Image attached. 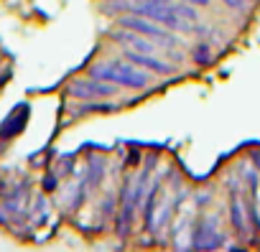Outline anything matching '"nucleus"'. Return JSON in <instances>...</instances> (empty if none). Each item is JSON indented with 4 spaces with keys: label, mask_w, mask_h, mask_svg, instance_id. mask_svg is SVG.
Returning <instances> with one entry per match:
<instances>
[{
    "label": "nucleus",
    "mask_w": 260,
    "mask_h": 252,
    "mask_svg": "<svg viewBox=\"0 0 260 252\" xmlns=\"http://www.w3.org/2000/svg\"><path fill=\"white\" fill-rule=\"evenodd\" d=\"M89 77L125 87V89H146L151 84V71L130 64L127 59H115V61H102V64H92L89 66Z\"/></svg>",
    "instance_id": "f257e3e1"
},
{
    "label": "nucleus",
    "mask_w": 260,
    "mask_h": 252,
    "mask_svg": "<svg viewBox=\"0 0 260 252\" xmlns=\"http://www.w3.org/2000/svg\"><path fill=\"white\" fill-rule=\"evenodd\" d=\"M122 8H125V13H136V16H143V18H151V21H156V23H161V26H166L169 31H186L189 28V23H184L181 18H179V13H176V6L171 3H148V0H125L122 3Z\"/></svg>",
    "instance_id": "f03ea898"
},
{
    "label": "nucleus",
    "mask_w": 260,
    "mask_h": 252,
    "mask_svg": "<svg viewBox=\"0 0 260 252\" xmlns=\"http://www.w3.org/2000/svg\"><path fill=\"white\" fill-rule=\"evenodd\" d=\"M117 26L130 28V31H136V33H141V36H146V39H153V41H158L161 46H164V44H166V46H176V44H179L176 36H174V31H169L166 26H161V23H156V21H151V18L136 16V13L120 16V18H117Z\"/></svg>",
    "instance_id": "7ed1b4c3"
},
{
    "label": "nucleus",
    "mask_w": 260,
    "mask_h": 252,
    "mask_svg": "<svg viewBox=\"0 0 260 252\" xmlns=\"http://www.w3.org/2000/svg\"><path fill=\"white\" fill-rule=\"evenodd\" d=\"M115 92H117V84H110V82H102V79H94V77L74 79L69 84V94L82 99V102L102 99V97H115Z\"/></svg>",
    "instance_id": "20e7f679"
},
{
    "label": "nucleus",
    "mask_w": 260,
    "mask_h": 252,
    "mask_svg": "<svg viewBox=\"0 0 260 252\" xmlns=\"http://www.w3.org/2000/svg\"><path fill=\"white\" fill-rule=\"evenodd\" d=\"M224 247V237L217 229L214 219H202L191 234V249H219Z\"/></svg>",
    "instance_id": "39448f33"
},
{
    "label": "nucleus",
    "mask_w": 260,
    "mask_h": 252,
    "mask_svg": "<svg viewBox=\"0 0 260 252\" xmlns=\"http://www.w3.org/2000/svg\"><path fill=\"white\" fill-rule=\"evenodd\" d=\"M122 56H125L130 64H136V66H141V69H146V71H151V74H161V77H171V74H176V66L161 61V59L153 56V54H143V51L125 49Z\"/></svg>",
    "instance_id": "423d86ee"
},
{
    "label": "nucleus",
    "mask_w": 260,
    "mask_h": 252,
    "mask_svg": "<svg viewBox=\"0 0 260 252\" xmlns=\"http://www.w3.org/2000/svg\"><path fill=\"white\" fill-rule=\"evenodd\" d=\"M247 204H242L240 194H237V186L232 189V196H230V224L235 229L237 237H247L250 232V224H247Z\"/></svg>",
    "instance_id": "0eeeda50"
},
{
    "label": "nucleus",
    "mask_w": 260,
    "mask_h": 252,
    "mask_svg": "<svg viewBox=\"0 0 260 252\" xmlns=\"http://www.w3.org/2000/svg\"><path fill=\"white\" fill-rule=\"evenodd\" d=\"M105 176V161L102 158H89V166H87V184L89 186H100Z\"/></svg>",
    "instance_id": "6e6552de"
},
{
    "label": "nucleus",
    "mask_w": 260,
    "mask_h": 252,
    "mask_svg": "<svg viewBox=\"0 0 260 252\" xmlns=\"http://www.w3.org/2000/svg\"><path fill=\"white\" fill-rule=\"evenodd\" d=\"M18 117V110H13V115L6 120V125H0V138H13V135H18L21 130H23V125H26V120H16Z\"/></svg>",
    "instance_id": "1a4fd4ad"
},
{
    "label": "nucleus",
    "mask_w": 260,
    "mask_h": 252,
    "mask_svg": "<svg viewBox=\"0 0 260 252\" xmlns=\"http://www.w3.org/2000/svg\"><path fill=\"white\" fill-rule=\"evenodd\" d=\"M191 61H194V64H199V66L212 64V49H209V44H207V41H199V44L194 46V51H191Z\"/></svg>",
    "instance_id": "9d476101"
},
{
    "label": "nucleus",
    "mask_w": 260,
    "mask_h": 252,
    "mask_svg": "<svg viewBox=\"0 0 260 252\" xmlns=\"http://www.w3.org/2000/svg\"><path fill=\"white\" fill-rule=\"evenodd\" d=\"M158 181H153V186H151V191H148V196H146V206H143V219H146V227L151 229L153 227V209H156V186Z\"/></svg>",
    "instance_id": "9b49d317"
},
{
    "label": "nucleus",
    "mask_w": 260,
    "mask_h": 252,
    "mask_svg": "<svg viewBox=\"0 0 260 252\" xmlns=\"http://www.w3.org/2000/svg\"><path fill=\"white\" fill-rule=\"evenodd\" d=\"M224 3V8H230V11H247V8H252L255 6V0H222Z\"/></svg>",
    "instance_id": "f8f14e48"
},
{
    "label": "nucleus",
    "mask_w": 260,
    "mask_h": 252,
    "mask_svg": "<svg viewBox=\"0 0 260 252\" xmlns=\"http://www.w3.org/2000/svg\"><path fill=\"white\" fill-rule=\"evenodd\" d=\"M44 189H46V191H54V189H56V176H54V173H49V176L44 178Z\"/></svg>",
    "instance_id": "ddd939ff"
},
{
    "label": "nucleus",
    "mask_w": 260,
    "mask_h": 252,
    "mask_svg": "<svg viewBox=\"0 0 260 252\" xmlns=\"http://www.w3.org/2000/svg\"><path fill=\"white\" fill-rule=\"evenodd\" d=\"M181 3H189V6H197V8H209L212 0H181Z\"/></svg>",
    "instance_id": "4468645a"
},
{
    "label": "nucleus",
    "mask_w": 260,
    "mask_h": 252,
    "mask_svg": "<svg viewBox=\"0 0 260 252\" xmlns=\"http://www.w3.org/2000/svg\"><path fill=\"white\" fill-rule=\"evenodd\" d=\"M250 161H252L255 168H260V151H252V153H250Z\"/></svg>",
    "instance_id": "2eb2a0df"
},
{
    "label": "nucleus",
    "mask_w": 260,
    "mask_h": 252,
    "mask_svg": "<svg viewBox=\"0 0 260 252\" xmlns=\"http://www.w3.org/2000/svg\"><path fill=\"white\" fill-rule=\"evenodd\" d=\"M0 224H8V214L6 211H0Z\"/></svg>",
    "instance_id": "dca6fc26"
},
{
    "label": "nucleus",
    "mask_w": 260,
    "mask_h": 252,
    "mask_svg": "<svg viewBox=\"0 0 260 252\" xmlns=\"http://www.w3.org/2000/svg\"><path fill=\"white\" fill-rule=\"evenodd\" d=\"M148 3H169V0H148Z\"/></svg>",
    "instance_id": "f3484780"
}]
</instances>
